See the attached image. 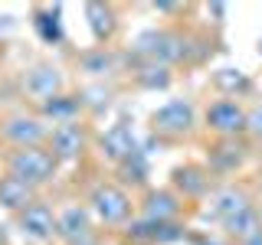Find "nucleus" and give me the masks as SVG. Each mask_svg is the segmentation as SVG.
<instances>
[{
    "label": "nucleus",
    "instance_id": "obj_1",
    "mask_svg": "<svg viewBox=\"0 0 262 245\" xmlns=\"http://www.w3.org/2000/svg\"><path fill=\"white\" fill-rule=\"evenodd\" d=\"M53 174H56V157L46 147H16L10 157H7V177L27 183L30 190L46 183Z\"/></svg>",
    "mask_w": 262,
    "mask_h": 245
},
{
    "label": "nucleus",
    "instance_id": "obj_2",
    "mask_svg": "<svg viewBox=\"0 0 262 245\" xmlns=\"http://www.w3.org/2000/svg\"><path fill=\"white\" fill-rule=\"evenodd\" d=\"M92 212L105 226H121L131 216V200L118 186H98L92 193Z\"/></svg>",
    "mask_w": 262,
    "mask_h": 245
},
{
    "label": "nucleus",
    "instance_id": "obj_3",
    "mask_svg": "<svg viewBox=\"0 0 262 245\" xmlns=\"http://www.w3.org/2000/svg\"><path fill=\"white\" fill-rule=\"evenodd\" d=\"M0 134L4 141H10L13 147H39L43 141H49V131L39 118H30V114H13L0 125Z\"/></svg>",
    "mask_w": 262,
    "mask_h": 245
},
{
    "label": "nucleus",
    "instance_id": "obj_4",
    "mask_svg": "<svg viewBox=\"0 0 262 245\" xmlns=\"http://www.w3.org/2000/svg\"><path fill=\"white\" fill-rule=\"evenodd\" d=\"M59 88H62V72L49 62L33 65L27 76H23V92L30 98H36V102H43V105H49L53 98H59Z\"/></svg>",
    "mask_w": 262,
    "mask_h": 245
},
{
    "label": "nucleus",
    "instance_id": "obj_5",
    "mask_svg": "<svg viewBox=\"0 0 262 245\" xmlns=\"http://www.w3.org/2000/svg\"><path fill=\"white\" fill-rule=\"evenodd\" d=\"M16 226L20 232L33 242H46L56 235V212L46 203H30L23 212H16Z\"/></svg>",
    "mask_w": 262,
    "mask_h": 245
},
{
    "label": "nucleus",
    "instance_id": "obj_6",
    "mask_svg": "<svg viewBox=\"0 0 262 245\" xmlns=\"http://www.w3.org/2000/svg\"><path fill=\"white\" fill-rule=\"evenodd\" d=\"M82 147H85V131L79 121H56L49 131V154L56 160H72L82 154Z\"/></svg>",
    "mask_w": 262,
    "mask_h": 245
},
{
    "label": "nucleus",
    "instance_id": "obj_7",
    "mask_svg": "<svg viewBox=\"0 0 262 245\" xmlns=\"http://www.w3.org/2000/svg\"><path fill=\"white\" fill-rule=\"evenodd\" d=\"M92 219H89V209H82L79 203H69V206H62L56 212V235H59L62 242L76 245V242H85L92 239Z\"/></svg>",
    "mask_w": 262,
    "mask_h": 245
},
{
    "label": "nucleus",
    "instance_id": "obj_8",
    "mask_svg": "<svg viewBox=\"0 0 262 245\" xmlns=\"http://www.w3.org/2000/svg\"><path fill=\"white\" fill-rule=\"evenodd\" d=\"M151 121H154V131H161V134H184L193 125V108L190 102H167L164 108L154 111Z\"/></svg>",
    "mask_w": 262,
    "mask_h": 245
},
{
    "label": "nucleus",
    "instance_id": "obj_9",
    "mask_svg": "<svg viewBox=\"0 0 262 245\" xmlns=\"http://www.w3.org/2000/svg\"><path fill=\"white\" fill-rule=\"evenodd\" d=\"M207 121H210L213 131H220V134H236V131L246 128V111L236 102H229V98H220V102L210 105Z\"/></svg>",
    "mask_w": 262,
    "mask_h": 245
},
{
    "label": "nucleus",
    "instance_id": "obj_10",
    "mask_svg": "<svg viewBox=\"0 0 262 245\" xmlns=\"http://www.w3.org/2000/svg\"><path fill=\"white\" fill-rule=\"evenodd\" d=\"M0 203H4L7 209L23 212L30 203H36V200H33V190L27 183H20V180H13V177H4L0 180Z\"/></svg>",
    "mask_w": 262,
    "mask_h": 245
},
{
    "label": "nucleus",
    "instance_id": "obj_11",
    "mask_svg": "<svg viewBox=\"0 0 262 245\" xmlns=\"http://www.w3.org/2000/svg\"><path fill=\"white\" fill-rule=\"evenodd\" d=\"M177 209H180V203L170 193H151V200L144 206L147 219H154V223H167L170 216H177Z\"/></svg>",
    "mask_w": 262,
    "mask_h": 245
},
{
    "label": "nucleus",
    "instance_id": "obj_12",
    "mask_svg": "<svg viewBox=\"0 0 262 245\" xmlns=\"http://www.w3.org/2000/svg\"><path fill=\"white\" fill-rule=\"evenodd\" d=\"M226 229L236 235V239H252V235H259V219H256V212L252 209H246L239 212V216H233V219H226Z\"/></svg>",
    "mask_w": 262,
    "mask_h": 245
},
{
    "label": "nucleus",
    "instance_id": "obj_13",
    "mask_svg": "<svg viewBox=\"0 0 262 245\" xmlns=\"http://www.w3.org/2000/svg\"><path fill=\"white\" fill-rule=\"evenodd\" d=\"M213 209H216L223 219H233V216H239V212L249 209V203H246V196H243V193L226 190V193H220V196H216V206H213Z\"/></svg>",
    "mask_w": 262,
    "mask_h": 245
},
{
    "label": "nucleus",
    "instance_id": "obj_14",
    "mask_svg": "<svg viewBox=\"0 0 262 245\" xmlns=\"http://www.w3.org/2000/svg\"><path fill=\"white\" fill-rule=\"evenodd\" d=\"M85 13L92 16V30H95V36H98V39H102V36H108L112 27H115V23H112V10H108V7H98V4H92Z\"/></svg>",
    "mask_w": 262,
    "mask_h": 245
},
{
    "label": "nucleus",
    "instance_id": "obj_15",
    "mask_svg": "<svg viewBox=\"0 0 262 245\" xmlns=\"http://www.w3.org/2000/svg\"><path fill=\"white\" fill-rule=\"evenodd\" d=\"M82 65H85V72H92V76H105L112 65V56L105 53V49H95V53H89L85 59H82Z\"/></svg>",
    "mask_w": 262,
    "mask_h": 245
},
{
    "label": "nucleus",
    "instance_id": "obj_16",
    "mask_svg": "<svg viewBox=\"0 0 262 245\" xmlns=\"http://www.w3.org/2000/svg\"><path fill=\"white\" fill-rule=\"evenodd\" d=\"M43 108H46V114H53V118H59V121H72L69 114L76 111L79 105L76 102H62V98H53L49 105H43Z\"/></svg>",
    "mask_w": 262,
    "mask_h": 245
},
{
    "label": "nucleus",
    "instance_id": "obj_17",
    "mask_svg": "<svg viewBox=\"0 0 262 245\" xmlns=\"http://www.w3.org/2000/svg\"><path fill=\"white\" fill-rule=\"evenodd\" d=\"M76 245H98L95 239H85V242H76Z\"/></svg>",
    "mask_w": 262,
    "mask_h": 245
},
{
    "label": "nucleus",
    "instance_id": "obj_18",
    "mask_svg": "<svg viewBox=\"0 0 262 245\" xmlns=\"http://www.w3.org/2000/svg\"><path fill=\"white\" fill-rule=\"evenodd\" d=\"M0 245H4V232H0Z\"/></svg>",
    "mask_w": 262,
    "mask_h": 245
}]
</instances>
